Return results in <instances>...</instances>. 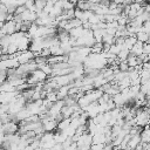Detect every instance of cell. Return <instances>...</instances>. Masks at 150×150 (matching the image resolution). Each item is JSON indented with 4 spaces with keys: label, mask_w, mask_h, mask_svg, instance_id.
I'll return each instance as SVG.
<instances>
[{
    "label": "cell",
    "mask_w": 150,
    "mask_h": 150,
    "mask_svg": "<svg viewBox=\"0 0 150 150\" xmlns=\"http://www.w3.org/2000/svg\"><path fill=\"white\" fill-rule=\"evenodd\" d=\"M27 8L25 7V6H18L16 8H15V12H14V15H20V14H22L25 11H26Z\"/></svg>",
    "instance_id": "obj_20"
},
{
    "label": "cell",
    "mask_w": 150,
    "mask_h": 150,
    "mask_svg": "<svg viewBox=\"0 0 150 150\" xmlns=\"http://www.w3.org/2000/svg\"><path fill=\"white\" fill-rule=\"evenodd\" d=\"M83 112H86L89 118H94L95 116H97L100 114V105H98V103L97 102L90 103L89 105H87L83 109Z\"/></svg>",
    "instance_id": "obj_3"
},
{
    "label": "cell",
    "mask_w": 150,
    "mask_h": 150,
    "mask_svg": "<svg viewBox=\"0 0 150 150\" xmlns=\"http://www.w3.org/2000/svg\"><path fill=\"white\" fill-rule=\"evenodd\" d=\"M139 143H141V136H139V134H138V135H134V136H131L130 141L128 142L127 149H128V150H135V148H136Z\"/></svg>",
    "instance_id": "obj_5"
},
{
    "label": "cell",
    "mask_w": 150,
    "mask_h": 150,
    "mask_svg": "<svg viewBox=\"0 0 150 150\" xmlns=\"http://www.w3.org/2000/svg\"><path fill=\"white\" fill-rule=\"evenodd\" d=\"M1 143H2V142H1V141H0V145H1Z\"/></svg>",
    "instance_id": "obj_30"
},
{
    "label": "cell",
    "mask_w": 150,
    "mask_h": 150,
    "mask_svg": "<svg viewBox=\"0 0 150 150\" xmlns=\"http://www.w3.org/2000/svg\"><path fill=\"white\" fill-rule=\"evenodd\" d=\"M69 125H70V118H63L60 122H57L56 130L57 131H64Z\"/></svg>",
    "instance_id": "obj_10"
},
{
    "label": "cell",
    "mask_w": 150,
    "mask_h": 150,
    "mask_svg": "<svg viewBox=\"0 0 150 150\" xmlns=\"http://www.w3.org/2000/svg\"><path fill=\"white\" fill-rule=\"evenodd\" d=\"M64 150H77V145H76V143H73V144H70L68 148H66Z\"/></svg>",
    "instance_id": "obj_25"
},
{
    "label": "cell",
    "mask_w": 150,
    "mask_h": 150,
    "mask_svg": "<svg viewBox=\"0 0 150 150\" xmlns=\"http://www.w3.org/2000/svg\"><path fill=\"white\" fill-rule=\"evenodd\" d=\"M142 30L143 32H145L149 36H150V20H148V21H145V22H143V26H142Z\"/></svg>",
    "instance_id": "obj_19"
},
{
    "label": "cell",
    "mask_w": 150,
    "mask_h": 150,
    "mask_svg": "<svg viewBox=\"0 0 150 150\" xmlns=\"http://www.w3.org/2000/svg\"><path fill=\"white\" fill-rule=\"evenodd\" d=\"M104 144H91L89 150H102Z\"/></svg>",
    "instance_id": "obj_22"
},
{
    "label": "cell",
    "mask_w": 150,
    "mask_h": 150,
    "mask_svg": "<svg viewBox=\"0 0 150 150\" xmlns=\"http://www.w3.org/2000/svg\"><path fill=\"white\" fill-rule=\"evenodd\" d=\"M117 67H118L120 71H129V66H128V63L125 61H120Z\"/></svg>",
    "instance_id": "obj_18"
},
{
    "label": "cell",
    "mask_w": 150,
    "mask_h": 150,
    "mask_svg": "<svg viewBox=\"0 0 150 150\" xmlns=\"http://www.w3.org/2000/svg\"><path fill=\"white\" fill-rule=\"evenodd\" d=\"M1 129H2V131H4L5 135L18 134V131H19V123L18 122L9 121V122H6V123H2L1 124Z\"/></svg>",
    "instance_id": "obj_2"
},
{
    "label": "cell",
    "mask_w": 150,
    "mask_h": 150,
    "mask_svg": "<svg viewBox=\"0 0 150 150\" xmlns=\"http://www.w3.org/2000/svg\"><path fill=\"white\" fill-rule=\"evenodd\" d=\"M125 62L128 63V66H129L130 68H135L136 66L142 64V61H141L137 56H134V55H131V54H129V56H128V59L125 60Z\"/></svg>",
    "instance_id": "obj_6"
},
{
    "label": "cell",
    "mask_w": 150,
    "mask_h": 150,
    "mask_svg": "<svg viewBox=\"0 0 150 150\" xmlns=\"http://www.w3.org/2000/svg\"><path fill=\"white\" fill-rule=\"evenodd\" d=\"M45 100H47V101H49V102H52V103L56 102V101H57L56 91H49V93H47V95H46V98H45Z\"/></svg>",
    "instance_id": "obj_17"
},
{
    "label": "cell",
    "mask_w": 150,
    "mask_h": 150,
    "mask_svg": "<svg viewBox=\"0 0 150 150\" xmlns=\"http://www.w3.org/2000/svg\"><path fill=\"white\" fill-rule=\"evenodd\" d=\"M134 2H135V0H125V5H131Z\"/></svg>",
    "instance_id": "obj_26"
},
{
    "label": "cell",
    "mask_w": 150,
    "mask_h": 150,
    "mask_svg": "<svg viewBox=\"0 0 150 150\" xmlns=\"http://www.w3.org/2000/svg\"><path fill=\"white\" fill-rule=\"evenodd\" d=\"M137 42V39H136V36L135 35H130V36H127V38H124V43H123V46H124V48H127V49H131V47L135 45Z\"/></svg>",
    "instance_id": "obj_8"
},
{
    "label": "cell",
    "mask_w": 150,
    "mask_h": 150,
    "mask_svg": "<svg viewBox=\"0 0 150 150\" xmlns=\"http://www.w3.org/2000/svg\"><path fill=\"white\" fill-rule=\"evenodd\" d=\"M90 4L88 1H83V0H79L77 4L75 5V8L81 9V11H90Z\"/></svg>",
    "instance_id": "obj_11"
},
{
    "label": "cell",
    "mask_w": 150,
    "mask_h": 150,
    "mask_svg": "<svg viewBox=\"0 0 150 150\" xmlns=\"http://www.w3.org/2000/svg\"><path fill=\"white\" fill-rule=\"evenodd\" d=\"M143 42H141V41H137L132 47H131V49H130V54L131 55H134V56H139L141 54H143Z\"/></svg>",
    "instance_id": "obj_4"
},
{
    "label": "cell",
    "mask_w": 150,
    "mask_h": 150,
    "mask_svg": "<svg viewBox=\"0 0 150 150\" xmlns=\"http://www.w3.org/2000/svg\"><path fill=\"white\" fill-rule=\"evenodd\" d=\"M148 124L150 125V115H149V117H148Z\"/></svg>",
    "instance_id": "obj_28"
},
{
    "label": "cell",
    "mask_w": 150,
    "mask_h": 150,
    "mask_svg": "<svg viewBox=\"0 0 150 150\" xmlns=\"http://www.w3.org/2000/svg\"><path fill=\"white\" fill-rule=\"evenodd\" d=\"M105 34V29H95L93 30V36L95 39V42H102V38Z\"/></svg>",
    "instance_id": "obj_12"
},
{
    "label": "cell",
    "mask_w": 150,
    "mask_h": 150,
    "mask_svg": "<svg viewBox=\"0 0 150 150\" xmlns=\"http://www.w3.org/2000/svg\"><path fill=\"white\" fill-rule=\"evenodd\" d=\"M12 91H16V89L8 81H5L2 84H0V93H12Z\"/></svg>",
    "instance_id": "obj_9"
},
{
    "label": "cell",
    "mask_w": 150,
    "mask_h": 150,
    "mask_svg": "<svg viewBox=\"0 0 150 150\" xmlns=\"http://www.w3.org/2000/svg\"><path fill=\"white\" fill-rule=\"evenodd\" d=\"M129 54H130V50L129 49H127V48H123L116 56H117V59L120 60V61H125L127 59H128V56H129Z\"/></svg>",
    "instance_id": "obj_16"
},
{
    "label": "cell",
    "mask_w": 150,
    "mask_h": 150,
    "mask_svg": "<svg viewBox=\"0 0 150 150\" xmlns=\"http://www.w3.org/2000/svg\"><path fill=\"white\" fill-rule=\"evenodd\" d=\"M143 53H144V54L150 55V43L145 42V43L143 45Z\"/></svg>",
    "instance_id": "obj_21"
},
{
    "label": "cell",
    "mask_w": 150,
    "mask_h": 150,
    "mask_svg": "<svg viewBox=\"0 0 150 150\" xmlns=\"http://www.w3.org/2000/svg\"><path fill=\"white\" fill-rule=\"evenodd\" d=\"M148 43H150V38H149V40H148Z\"/></svg>",
    "instance_id": "obj_29"
},
{
    "label": "cell",
    "mask_w": 150,
    "mask_h": 150,
    "mask_svg": "<svg viewBox=\"0 0 150 150\" xmlns=\"http://www.w3.org/2000/svg\"><path fill=\"white\" fill-rule=\"evenodd\" d=\"M84 30H86V29H84L82 26H80V27H76V28H71L68 33H69V35H70V36H73V38L77 39V38H81V36L83 35Z\"/></svg>",
    "instance_id": "obj_7"
},
{
    "label": "cell",
    "mask_w": 150,
    "mask_h": 150,
    "mask_svg": "<svg viewBox=\"0 0 150 150\" xmlns=\"http://www.w3.org/2000/svg\"><path fill=\"white\" fill-rule=\"evenodd\" d=\"M112 149H114V145L111 143H105L103 145V149L102 150H112Z\"/></svg>",
    "instance_id": "obj_23"
},
{
    "label": "cell",
    "mask_w": 150,
    "mask_h": 150,
    "mask_svg": "<svg viewBox=\"0 0 150 150\" xmlns=\"http://www.w3.org/2000/svg\"><path fill=\"white\" fill-rule=\"evenodd\" d=\"M142 69L150 71V62H144V63H142Z\"/></svg>",
    "instance_id": "obj_24"
},
{
    "label": "cell",
    "mask_w": 150,
    "mask_h": 150,
    "mask_svg": "<svg viewBox=\"0 0 150 150\" xmlns=\"http://www.w3.org/2000/svg\"><path fill=\"white\" fill-rule=\"evenodd\" d=\"M14 57L16 59L19 64H25V63H28V62L33 61L35 59V54L28 49V50H25V52H18Z\"/></svg>",
    "instance_id": "obj_1"
},
{
    "label": "cell",
    "mask_w": 150,
    "mask_h": 150,
    "mask_svg": "<svg viewBox=\"0 0 150 150\" xmlns=\"http://www.w3.org/2000/svg\"><path fill=\"white\" fill-rule=\"evenodd\" d=\"M69 1H70V2H71V4H74V5H76V4H77V1H79V0H69Z\"/></svg>",
    "instance_id": "obj_27"
},
{
    "label": "cell",
    "mask_w": 150,
    "mask_h": 150,
    "mask_svg": "<svg viewBox=\"0 0 150 150\" xmlns=\"http://www.w3.org/2000/svg\"><path fill=\"white\" fill-rule=\"evenodd\" d=\"M104 143H105L104 134H96L93 136V144H104Z\"/></svg>",
    "instance_id": "obj_13"
},
{
    "label": "cell",
    "mask_w": 150,
    "mask_h": 150,
    "mask_svg": "<svg viewBox=\"0 0 150 150\" xmlns=\"http://www.w3.org/2000/svg\"><path fill=\"white\" fill-rule=\"evenodd\" d=\"M102 43H107V45H114L115 43V36L114 35H110V34H104L103 38H102Z\"/></svg>",
    "instance_id": "obj_15"
},
{
    "label": "cell",
    "mask_w": 150,
    "mask_h": 150,
    "mask_svg": "<svg viewBox=\"0 0 150 150\" xmlns=\"http://www.w3.org/2000/svg\"><path fill=\"white\" fill-rule=\"evenodd\" d=\"M136 39H137V41H141V42H143V43H145V42H148V40H149V35L145 33V32H143V30H141V32H138L136 35Z\"/></svg>",
    "instance_id": "obj_14"
}]
</instances>
